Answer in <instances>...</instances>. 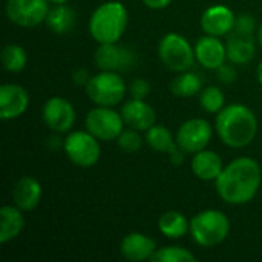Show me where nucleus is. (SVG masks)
<instances>
[{
    "label": "nucleus",
    "instance_id": "nucleus-1",
    "mask_svg": "<svg viewBox=\"0 0 262 262\" xmlns=\"http://www.w3.org/2000/svg\"><path fill=\"white\" fill-rule=\"evenodd\" d=\"M262 170L259 163L250 157H239L224 166L215 181L218 196L232 206L250 203L259 192Z\"/></svg>",
    "mask_w": 262,
    "mask_h": 262
},
{
    "label": "nucleus",
    "instance_id": "nucleus-2",
    "mask_svg": "<svg viewBox=\"0 0 262 262\" xmlns=\"http://www.w3.org/2000/svg\"><path fill=\"white\" fill-rule=\"evenodd\" d=\"M215 130L226 146L243 149L252 144L256 138L258 118L250 107L241 103H233L224 106L216 114Z\"/></svg>",
    "mask_w": 262,
    "mask_h": 262
},
{
    "label": "nucleus",
    "instance_id": "nucleus-3",
    "mask_svg": "<svg viewBox=\"0 0 262 262\" xmlns=\"http://www.w3.org/2000/svg\"><path fill=\"white\" fill-rule=\"evenodd\" d=\"M129 21V12L126 6L118 0H109L101 3L91 14L89 34L100 43H117L126 32Z\"/></svg>",
    "mask_w": 262,
    "mask_h": 262
},
{
    "label": "nucleus",
    "instance_id": "nucleus-4",
    "mask_svg": "<svg viewBox=\"0 0 262 262\" xmlns=\"http://www.w3.org/2000/svg\"><path fill=\"white\" fill-rule=\"evenodd\" d=\"M190 235L201 247H215L224 243L230 233V220L216 209H207L190 220Z\"/></svg>",
    "mask_w": 262,
    "mask_h": 262
},
{
    "label": "nucleus",
    "instance_id": "nucleus-5",
    "mask_svg": "<svg viewBox=\"0 0 262 262\" xmlns=\"http://www.w3.org/2000/svg\"><path fill=\"white\" fill-rule=\"evenodd\" d=\"M127 92L126 83L118 72L101 71L92 75L86 84V95L95 106L114 107L120 104Z\"/></svg>",
    "mask_w": 262,
    "mask_h": 262
},
{
    "label": "nucleus",
    "instance_id": "nucleus-6",
    "mask_svg": "<svg viewBox=\"0 0 262 262\" xmlns=\"http://www.w3.org/2000/svg\"><path fill=\"white\" fill-rule=\"evenodd\" d=\"M158 57L169 71L177 74L189 71L196 60L195 48H192L186 37L177 32H169L160 40Z\"/></svg>",
    "mask_w": 262,
    "mask_h": 262
},
{
    "label": "nucleus",
    "instance_id": "nucleus-7",
    "mask_svg": "<svg viewBox=\"0 0 262 262\" xmlns=\"http://www.w3.org/2000/svg\"><path fill=\"white\" fill-rule=\"evenodd\" d=\"M98 141L100 140L95 138L89 130H74L69 132L63 141V149L72 164L81 169H89L94 167L101 157V147Z\"/></svg>",
    "mask_w": 262,
    "mask_h": 262
},
{
    "label": "nucleus",
    "instance_id": "nucleus-8",
    "mask_svg": "<svg viewBox=\"0 0 262 262\" xmlns=\"http://www.w3.org/2000/svg\"><path fill=\"white\" fill-rule=\"evenodd\" d=\"M124 120L121 114L109 106H95L86 115V130H89L100 141L117 140L121 134Z\"/></svg>",
    "mask_w": 262,
    "mask_h": 262
},
{
    "label": "nucleus",
    "instance_id": "nucleus-9",
    "mask_svg": "<svg viewBox=\"0 0 262 262\" xmlns=\"http://www.w3.org/2000/svg\"><path fill=\"white\" fill-rule=\"evenodd\" d=\"M49 0H6L5 12L9 21L21 28L41 25L49 12Z\"/></svg>",
    "mask_w": 262,
    "mask_h": 262
},
{
    "label": "nucleus",
    "instance_id": "nucleus-10",
    "mask_svg": "<svg viewBox=\"0 0 262 262\" xmlns=\"http://www.w3.org/2000/svg\"><path fill=\"white\" fill-rule=\"evenodd\" d=\"M213 127L204 118H190L184 121L175 135L178 147L184 154H196L203 149H207L212 141Z\"/></svg>",
    "mask_w": 262,
    "mask_h": 262
},
{
    "label": "nucleus",
    "instance_id": "nucleus-11",
    "mask_svg": "<svg viewBox=\"0 0 262 262\" xmlns=\"http://www.w3.org/2000/svg\"><path fill=\"white\" fill-rule=\"evenodd\" d=\"M41 117L49 130L55 134H66L72 129L77 114L69 100L63 97H51L43 104Z\"/></svg>",
    "mask_w": 262,
    "mask_h": 262
},
{
    "label": "nucleus",
    "instance_id": "nucleus-12",
    "mask_svg": "<svg viewBox=\"0 0 262 262\" xmlns=\"http://www.w3.org/2000/svg\"><path fill=\"white\" fill-rule=\"evenodd\" d=\"M135 52L117 43H100L94 54V61L100 71L118 72L129 69L134 63Z\"/></svg>",
    "mask_w": 262,
    "mask_h": 262
},
{
    "label": "nucleus",
    "instance_id": "nucleus-13",
    "mask_svg": "<svg viewBox=\"0 0 262 262\" xmlns=\"http://www.w3.org/2000/svg\"><path fill=\"white\" fill-rule=\"evenodd\" d=\"M29 107V94L28 91L14 83H6L0 86V118L15 120L21 117Z\"/></svg>",
    "mask_w": 262,
    "mask_h": 262
},
{
    "label": "nucleus",
    "instance_id": "nucleus-14",
    "mask_svg": "<svg viewBox=\"0 0 262 262\" xmlns=\"http://www.w3.org/2000/svg\"><path fill=\"white\" fill-rule=\"evenodd\" d=\"M236 21V14L224 5H213L209 6L201 15V28L206 34L215 37L229 35Z\"/></svg>",
    "mask_w": 262,
    "mask_h": 262
},
{
    "label": "nucleus",
    "instance_id": "nucleus-15",
    "mask_svg": "<svg viewBox=\"0 0 262 262\" xmlns=\"http://www.w3.org/2000/svg\"><path fill=\"white\" fill-rule=\"evenodd\" d=\"M195 57L203 68L216 71L227 60V46L220 37L206 34L195 45Z\"/></svg>",
    "mask_w": 262,
    "mask_h": 262
},
{
    "label": "nucleus",
    "instance_id": "nucleus-16",
    "mask_svg": "<svg viewBox=\"0 0 262 262\" xmlns=\"http://www.w3.org/2000/svg\"><path fill=\"white\" fill-rule=\"evenodd\" d=\"M146 143L149 144V147L152 150L160 152V154H167L172 164H175V166L181 164V161L184 158V152L178 147L175 137L166 126L154 124L150 129H147L146 130Z\"/></svg>",
    "mask_w": 262,
    "mask_h": 262
},
{
    "label": "nucleus",
    "instance_id": "nucleus-17",
    "mask_svg": "<svg viewBox=\"0 0 262 262\" xmlns=\"http://www.w3.org/2000/svg\"><path fill=\"white\" fill-rule=\"evenodd\" d=\"M120 114L124 120V124L137 130H147L157 124L155 109L144 100L130 98L123 104Z\"/></svg>",
    "mask_w": 262,
    "mask_h": 262
},
{
    "label": "nucleus",
    "instance_id": "nucleus-18",
    "mask_svg": "<svg viewBox=\"0 0 262 262\" xmlns=\"http://www.w3.org/2000/svg\"><path fill=\"white\" fill-rule=\"evenodd\" d=\"M157 249V243L150 236L140 232H132L126 235L120 244V252L123 258L132 262L150 261Z\"/></svg>",
    "mask_w": 262,
    "mask_h": 262
},
{
    "label": "nucleus",
    "instance_id": "nucleus-19",
    "mask_svg": "<svg viewBox=\"0 0 262 262\" xmlns=\"http://www.w3.org/2000/svg\"><path fill=\"white\" fill-rule=\"evenodd\" d=\"M190 169L193 175L201 181H216V178L224 169V163L221 155H218L216 152L203 149L193 154L190 161Z\"/></svg>",
    "mask_w": 262,
    "mask_h": 262
},
{
    "label": "nucleus",
    "instance_id": "nucleus-20",
    "mask_svg": "<svg viewBox=\"0 0 262 262\" xmlns=\"http://www.w3.org/2000/svg\"><path fill=\"white\" fill-rule=\"evenodd\" d=\"M12 200L20 210L23 212L34 210L41 200L40 183L32 177H21L12 189Z\"/></svg>",
    "mask_w": 262,
    "mask_h": 262
},
{
    "label": "nucleus",
    "instance_id": "nucleus-21",
    "mask_svg": "<svg viewBox=\"0 0 262 262\" xmlns=\"http://www.w3.org/2000/svg\"><path fill=\"white\" fill-rule=\"evenodd\" d=\"M232 35L227 40V60L233 64H247L255 58L256 43L252 35H241L230 32Z\"/></svg>",
    "mask_w": 262,
    "mask_h": 262
},
{
    "label": "nucleus",
    "instance_id": "nucleus-22",
    "mask_svg": "<svg viewBox=\"0 0 262 262\" xmlns=\"http://www.w3.org/2000/svg\"><path fill=\"white\" fill-rule=\"evenodd\" d=\"M25 229L23 210L17 206H3L0 209V244L15 239Z\"/></svg>",
    "mask_w": 262,
    "mask_h": 262
},
{
    "label": "nucleus",
    "instance_id": "nucleus-23",
    "mask_svg": "<svg viewBox=\"0 0 262 262\" xmlns=\"http://www.w3.org/2000/svg\"><path fill=\"white\" fill-rule=\"evenodd\" d=\"M160 232L169 239H180L190 230V221L177 210L164 212L158 220Z\"/></svg>",
    "mask_w": 262,
    "mask_h": 262
},
{
    "label": "nucleus",
    "instance_id": "nucleus-24",
    "mask_svg": "<svg viewBox=\"0 0 262 262\" xmlns=\"http://www.w3.org/2000/svg\"><path fill=\"white\" fill-rule=\"evenodd\" d=\"M48 28L55 34H66L69 32L75 25V11L64 5H54V8L49 9L48 17L45 20Z\"/></svg>",
    "mask_w": 262,
    "mask_h": 262
},
{
    "label": "nucleus",
    "instance_id": "nucleus-25",
    "mask_svg": "<svg viewBox=\"0 0 262 262\" xmlns=\"http://www.w3.org/2000/svg\"><path fill=\"white\" fill-rule=\"evenodd\" d=\"M203 91V78L192 71L180 72L170 83V92L181 98H190Z\"/></svg>",
    "mask_w": 262,
    "mask_h": 262
},
{
    "label": "nucleus",
    "instance_id": "nucleus-26",
    "mask_svg": "<svg viewBox=\"0 0 262 262\" xmlns=\"http://www.w3.org/2000/svg\"><path fill=\"white\" fill-rule=\"evenodd\" d=\"M28 63V54L26 51L15 43H8L2 49V64L5 71L17 74L21 72L26 68Z\"/></svg>",
    "mask_w": 262,
    "mask_h": 262
},
{
    "label": "nucleus",
    "instance_id": "nucleus-27",
    "mask_svg": "<svg viewBox=\"0 0 262 262\" xmlns=\"http://www.w3.org/2000/svg\"><path fill=\"white\" fill-rule=\"evenodd\" d=\"M152 262H195L196 256L180 246H166L161 249H157L154 256L150 258Z\"/></svg>",
    "mask_w": 262,
    "mask_h": 262
},
{
    "label": "nucleus",
    "instance_id": "nucleus-28",
    "mask_svg": "<svg viewBox=\"0 0 262 262\" xmlns=\"http://www.w3.org/2000/svg\"><path fill=\"white\" fill-rule=\"evenodd\" d=\"M200 106L207 114H218L226 106V97L218 86L203 88L200 92Z\"/></svg>",
    "mask_w": 262,
    "mask_h": 262
},
{
    "label": "nucleus",
    "instance_id": "nucleus-29",
    "mask_svg": "<svg viewBox=\"0 0 262 262\" xmlns=\"http://www.w3.org/2000/svg\"><path fill=\"white\" fill-rule=\"evenodd\" d=\"M115 141L124 154H137L143 147V138L140 135V130L134 127L123 129Z\"/></svg>",
    "mask_w": 262,
    "mask_h": 262
},
{
    "label": "nucleus",
    "instance_id": "nucleus-30",
    "mask_svg": "<svg viewBox=\"0 0 262 262\" xmlns=\"http://www.w3.org/2000/svg\"><path fill=\"white\" fill-rule=\"evenodd\" d=\"M256 31V20L252 14H239L236 15L235 28L232 32L241 34V35H255Z\"/></svg>",
    "mask_w": 262,
    "mask_h": 262
},
{
    "label": "nucleus",
    "instance_id": "nucleus-31",
    "mask_svg": "<svg viewBox=\"0 0 262 262\" xmlns=\"http://www.w3.org/2000/svg\"><path fill=\"white\" fill-rule=\"evenodd\" d=\"M129 94L132 98H137V100H144L149 92H150V84L147 80L144 78H135L132 80V83L129 84Z\"/></svg>",
    "mask_w": 262,
    "mask_h": 262
},
{
    "label": "nucleus",
    "instance_id": "nucleus-32",
    "mask_svg": "<svg viewBox=\"0 0 262 262\" xmlns=\"http://www.w3.org/2000/svg\"><path fill=\"white\" fill-rule=\"evenodd\" d=\"M216 75H218V80L221 83H226V84H230V83H235L236 78H238V71L235 69L233 63L232 64H221L218 69H216Z\"/></svg>",
    "mask_w": 262,
    "mask_h": 262
},
{
    "label": "nucleus",
    "instance_id": "nucleus-33",
    "mask_svg": "<svg viewBox=\"0 0 262 262\" xmlns=\"http://www.w3.org/2000/svg\"><path fill=\"white\" fill-rule=\"evenodd\" d=\"M89 78L91 77H89V74H88L86 69H75L72 72V81L75 84H78V86H86L88 81H89Z\"/></svg>",
    "mask_w": 262,
    "mask_h": 262
},
{
    "label": "nucleus",
    "instance_id": "nucleus-34",
    "mask_svg": "<svg viewBox=\"0 0 262 262\" xmlns=\"http://www.w3.org/2000/svg\"><path fill=\"white\" fill-rule=\"evenodd\" d=\"M149 9H155V11H160V9H164L167 8L173 0H141Z\"/></svg>",
    "mask_w": 262,
    "mask_h": 262
},
{
    "label": "nucleus",
    "instance_id": "nucleus-35",
    "mask_svg": "<svg viewBox=\"0 0 262 262\" xmlns=\"http://www.w3.org/2000/svg\"><path fill=\"white\" fill-rule=\"evenodd\" d=\"M256 77H258V81L262 84V60L261 63L258 64V69H256Z\"/></svg>",
    "mask_w": 262,
    "mask_h": 262
},
{
    "label": "nucleus",
    "instance_id": "nucleus-36",
    "mask_svg": "<svg viewBox=\"0 0 262 262\" xmlns=\"http://www.w3.org/2000/svg\"><path fill=\"white\" fill-rule=\"evenodd\" d=\"M68 2L69 0H49V3H52V5H64Z\"/></svg>",
    "mask_w": 262,
    "mask_h": 262
},
{
    "label": "nucleus",
    "instance_id": "nucleus-37",
    "mask_svg": "<svg viewBox=\"0 0 262 262\" xmlns=\"http://www.w3.org/2000/svg\"><path fill=\"white\" fill-rule=\"evenodd\" d=\"M258 41H259V45L262 46V23L259 25V28H258Z\"/></svg>",
    "mask_w": 262,
    "mask_h": 262
}]
</instances>
